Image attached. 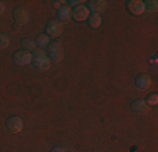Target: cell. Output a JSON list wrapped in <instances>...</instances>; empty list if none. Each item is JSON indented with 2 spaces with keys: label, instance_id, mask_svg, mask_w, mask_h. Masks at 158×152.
Listing matches in <instances>:
<instances>
[{
  "label": "cell",
  "instance_id": "cell-1",
  "mask_svg": "<svg viewBox=\"0 0 158 152\" xmlns=\"http://www.w3.org/2000/svg\"><path fill=\"white\" fill-rule=\"evenodd\" d=\"M32 56H34V63H35L37 69L47 71L49 68H51V58H47V54L42 51V49H35Z\"/></svg>",
  "mask_w": 158,
  "mask_h": 152
},
{
  "label": "cell",
  "instance_id": "cell-2",
  "mask_svg": "<svg viewBox=\"0 0 158 152\" xmlns=\"http://www.w3.org/2000/svg\"><path fill=\"white\" fill-rule=\"evenodd\" d=\"M14 61H15L19 66H27V64H31L34 61V56L24 49V51H17L15 54H14Z\"/></svg>",
  "mask_w": 158,
  "mask_h": 152
},
{
  "label": "cell",
  "instance_id": "cell-3",
  "mask_svg": "<svg viewBox=\"0 0 158 152\" xmlns=\"http://www.w3.org/2000/svg\"><path fill=\"white\" fill-rule=\"evenodd\" d=\"M71 15H73L76 20H79V22L88 20L89 19V9L86 5H76L73 10H71Z\"/></svg>",
  "mask_w": 158,
  "mask_h": 152
},
{
  "label": "cell",
  "instance_id": "cell-4",
  "mask_svg": "<svg viewBox=\"0 0 158 152\" xmlns=\"http://www.w3.org/2000/svg\"><path fill=\"white\" fill-rule=\"evenodd\" d=\"M49 56H51V58L54 59L56 63H59V61H62V58H64V49H62L61 42L49 44Z\"/></svg>",
  "mask_w": 158,
  "mask_h": 152
},
{
  "label": "cell",
  "instance_id": "cell-5",
  "mask_svg": "<svg viewBox=\"0 0 158 152\" xmlns=\"http://www.w3.org/2000/svg\"><path fill=\"white\" fill-rule=\"evenodd\" d=\"M62 34V24L59 20H51L47 24V36L49 37H59Z\"/></svg>",
  "mask_w": 158,
  "mask_h": 152
},
{
  "label": "cell",
  "instance_id": "cell-6",
  "mask_svg": "<svg viewBox=\"0 0 158 152\" xmlns=\"http://www.w3.org/2000/svg\"><path fill=\"white\" fill-rule=\"evenodd\" d=\"M7 127H9L10 132H20L22 128H24V120L20 118V117H10L9 120H7Z\"/></svg>",
  "mask_w": 158,
  "mask_h": 152
},
{
  "label": "cell",
  "instance_id": "cell-7",
  "mask_svg": "<svg viewBox=\"0 0 158 152\" xmlns=\"http://www.w3.org/2000/svg\"><path fill=\"white\" fill-rule=\"evenodd\" d=\"M128 9H130L131 14H136V15H141L145 14V2H141V0H131V2H128Z\"/></svg>",
  "mask_w": 158,
  "mask_h": 152
},
{
  "label": "cell",
  "instance_id": "cell-8",
  "mask_svg": "<svg viewBox=\"0 0 158 152\" xmlns=\"http://www.w3.org/2000/svg\"><path fill=\"white\" fill-rule=\"evenodd\" d=\"M14 19H15L19 24H25L29 20V10L24 9V7H19V9H15V12H14Z\"/></svg>",
  "mask_w": 158,
  "mask_h": 152
},
{
  "label": "cell",
  "instance_id": "cell-9",
  "mask_svg": "<svg viewBox=\"0 0 158 152\" xmlns=\"http://www.w3.org/2000/svg\"><path fill=\"white\" fill-rule=\"evenodd\" d=\"M131 110H133L135 113H140V115H143V113L148 112V103H146L145 100H136L131 103Z\"/></svg>",
  "mask_w": 158,
  "mask_h": 152
},
{
  "label": "cell",
  "instance_id": "cell-10",
  "mask_svg": "<svg viewBox=\"0 0 158 152\" xmlns=\"http://www.w3.org/2000/svg\"><path fill=\"white\" fill-rule=\"evenodd\" d=\"M88 9L93 10V14H98V15H99L103 10H106V2H104V0H93L91 5H89Z\"/></svg>",
  "mask_w": 158,
  "mask_h": 152
},
{
  "label": "cell",
  "instance_id": "cell-11",
  "mask_svg": "<svg viewBox=\"0 0 158 152\" xmlns=\"http://www.w3.org/2000/svg\"><path fill=\"white\" fill-rule=\"evenodd\" d=\"M136 86L140 90H148L150 86H152V78H150L148 74H141V76H138V79H136Z\"/></svg>",
  "mask_w": 158,
  "mask_h": 152
},
{
  "label": "cell",
  "instance_id": "cell-12",
  "mask_svg": "<svg viewBox=\"0 0 158 152\" xmlns=\"http://www.w3.org/2000/svg\"><path fill=\"white\" fill-rule=\"evenodd\" d=\"M59 17H61V20H69L71 19V7L64 5L62 9H59Z\"/></svg>",
  "mask_w": 158,
  "mask_h": 152
},
{
  "label": "cell",
  "instance_id": "cell-13",
  "mask_svg": "<svg viewBox=\"0 0 158 152\" xmlns=\"http://www.w3.org/2000/svg\"><path fill=\"white\" fill-rule=\"evenodd\" d=\"M89 25H91V27H99L101 25V17L98 14H93V15H89Z\"/></svg>",
  "mask_w": 158,
  "mask_h": 152
},
{
  "label": "cell",
  "instance_id": "cell-14",
  "mask_svg": "<svg viewBox=\"0 0 158 152\" xmlns=\"http://www.w3.org/2000/svg\"><path fill=\"white\" fill-rule=\"evenodd\" d=\"M22 46L25 47V51H27V49L35 51V49H37V42H35L34 39H24V41H22Z\"/></svg>",
  "mask_w": 158,
  "mask_h": 152
},
{
  "label": "cell",
  "instance_id": "cell-15",
  "mask_svg": "<svg viewBox=\"0 0 158 152\" xmlns=\"http://www.w3.org/2000/svg\"><path fill=\"white\" fill-rule=\"evenodd\" d=\"M156 9H158V2H156V0L145 2V10H148V12H156Z\"/></svg>",
  "mask_w": 158,
  "mask_h": 152
},
{
  "label": "cell",
  "instance_id": "cell-16",
  "mask_svg": "<svg viewBox=\"0 0 158 152\" xmlns=\"http://www.w3.org/2000/svg\"><path fill=\"white\" fill-rule=\"evenodd\" d=\"M9 44H10V39H9V36H7V34H0V49H5V47H9Z\"/></svg>",
  "mask_w": 158,
  "mask_h": 152
},
{
  "label": "cell",
  "instance_id": "cell-17",
  "mask_svg": "<svg viewBox=\"0 0 158 152\" xmlns=\"http://www.w3.org/2000/svg\"><path fill=\"white\" fill-rule=\"evenodd\" d=\"M35 42H37V46L44 47V46H47V44H49V36H47V34H42V36H39V37H37V41H35Z\"/></svg>",
  "mask_w": 158,
  "mask_h": 152
},
{
  "label": "cell",
  "instance_id": "cell-18",
  "mask_svg": "<svg viewBox=\"0 0 158 152\" xmlns=\"http://www.w3.org/2000/svg\"><path fill=\"white\" fill-rule=\"evenodd\" d=\"M146 103H148V105H156V103H158V95L153 93L152 96L148 98V101H146Z\"/></svg>",
  "mask_w": 158,
  "mask_h": 152
},
{
  "label": "cell",
  "instance_id": "cell-19",
  "mask_svg": "<svg viewBox=\"0 0 158 152\" xmlns=\"http://www.w3.org/2000/svg\"><path fill=\"white\" fill-rule=\"evenodd\" d=\"M66 3H67V2H64V0H57V2H54L52 5H54L56 9H62V7L66 5Z\"/></svg>",
  "mask_w": 158,
  "mask_h": 152
},
{
  "label": "cell",
  "instance_id": "cell-20",
  "mask_svg": "<svg viewBox=\"0 0 158 152\" xmlns=\"http://www.w3.org/2000/svg\"><path fill=\"white\" fill-rule=\"evenodd\" d=\"M3 10H5V5H3L2 2H0V14H3Z\"/></svg>",
  "mask_w": 158,
  "mask_h": 152
},
{
  "label": "cell",
  "instance_id": "cell-21",
  "mask_svg": "<svg viewBox=\"0 0 158 152\" xmlns=\"http://www.w3.org/2000/svg\"><path fill=\"white\" fill-rule=\"evenodd\" d=\"M52 152H64V150H62V149H54Z\"/></svg>",
  "mask_w": 158,
  "mask_h": 152
}]
</instances>
